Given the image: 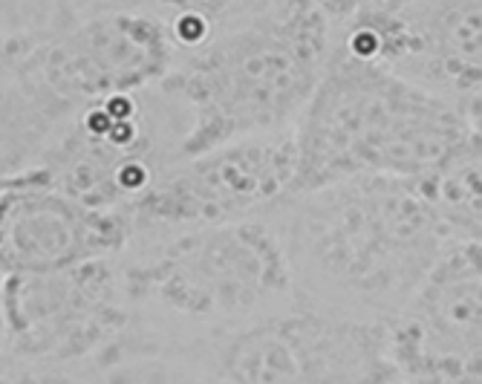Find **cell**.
I'll return each instance as SVG.
<instances>
[{
  "instance_id": "obj_1",
  "label": "cell",
  "mask_w": 482,
  "mask_h": 384,
  "mask_svg": "<svg viewBox=\"0 0 482 384\" xmlns=\"http://www.w3.org/2000/svg\"><path fill=\"white\" fill-rule=\"evenodd\" d=\"M127 110H130V107H127V101H122V99L110 104V113H113V116H125Z\"/></svg>"
},
{
  "instance_id": "obj_2",
  "label": "cell",
  "mask_w": 482,
  "mask_h": 384,
  "mask_svg": "<svg viewBox=\"0 0 482 384\" xmlns=\"http://www.w3.org/2000/svg\"><path fill=\"white\" fill-rule=\"evenodd\" d=\"M89 125L96 127V130H107L110 122H107V116H93V119H89Z\"/></svg>"
}]
</instances>
